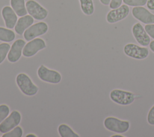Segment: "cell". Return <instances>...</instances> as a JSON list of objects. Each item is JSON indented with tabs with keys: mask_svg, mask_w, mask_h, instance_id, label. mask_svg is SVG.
<instances>
[{
	"mask_svg": "<svg viewBox=\"0 0 154 137\" xmlns=\"http://www.w3.org/2000/svg\"><path fill=\"white\" fill-rule=\"evenodd\" d=\"M129 13L128 5H121L119 7L110 10L106 14V20L109 24H114L126 18Z\"/></svg>",
	"mask_w": 154,
	"mask_h": 137,
	"instance_id": "obj_10",
	"label": "cell"
},
{
	"mask_svg": "<svg viewBox=\"0 0 154 137\" xmlns=\"http://www.w3.org/2000/svg\"><path fill=\"white\" fill-rule=\"evenodd\" d=\"M112 137H115V136H119V137H122V136H124L123 135H113V136H111Z\"/></svg>",
	"mask_w": 154,
	"mask_h": 137,
	"instance_id": "obj_31",
	"label": "cell"
},
{
	"mask_svg": "<svg viewBox=\"0 0 154 137\" xmlns=\"http://www.w3.org/2000/svg\"><path fill=\"white\" fill-rule=\"evenodd\" d=\"M1 14L5 27L9 29L13 28L17 21V15L11 7L4 6L2 9Z\"/></svg>",
	"mask_w": 154,
	"mask_h": 137,
	"instance_id": "obj_14",
	"label": "cell"
},
{
	"mask_svg": "<svg viewBox=\"0 0 154 137\" xmlns=\"http://www.w3.org/2000/svg\"><path fill=\"white\" fill-rule=\"evenodd\" d=\"M124 53L128 57L137 59L143 60L149 55V49L146 47H141L134 43H128L123 48Z\"/></svg>",
	"mask_w": 154,
	"mask_h": 137,
	"instance_id": "obj_5",
	"label": "cell"
},
{
	"mask_svg": "<svg viewBox=\"0 0 154 137\" xmlns=\"http://www.w3.org/2000/svg\"><path fill=\"white\" fill-rule=\"evenodd\" d=\"M26 137H37V136L33 133H29V134H28L25 136Z\"/></svg>",
	"mask_w": 154,
	"mask_h": 137,
	"instance_id": "obj_30",
	"label": "cell"
},
{
	"mask_svg": "<svg viewBox=\"0 0 154 137\" xmlns=\"http://www.w3.org/2000/svg\"><path fill=\"white\" fill-rule=\"evenodd\" d=\"M26 42L21 39L16 40L12 44L7 55V59L10 63L17 62L20 58L22 50Z\"/></svg>",
	"mask_w": 154,
	"mask_h": 137,
	"instance_id": "obj_13",
	"label": "cell"
},
{
	"mask_svg": "<svg viewBox=\"0 0 154 137\" xmlns=\"http://www.w3.org/2000/svg\"><path fill=\"white\" fill-rule=\"evenodd\" d=\"M34 23V18L29 14H26L17 19L14 27L16 33L19 35L23 34L25 31Z\"/></svg>",
	"mask_w": 154,
	"mask_h": 137,
	"instance_id": "obj_15",
	"label": "cell"
},
{
	"mask_svg": "<svg viewBox=\"0 0 154 137\" xmlns=\"http://www.w3.org/2000/svg\"><path fill=\"white\" fill-rule=\"evenodd\" d=\"M82 11L87 16L93 14L94 11V7L93 0H79Z\"/></svg>",
	"mask_w": 154,
	"mask_h": 137,
	"instance_id": "obj_18",
	"label": "cell"
},
{
	"mask_svg": "<svg viewBox=\"0 0 154 137\" xmlns=\"http://www.w3.org/2000/svg\"><path fill=\"white\" fill-rule=\"evenodd\" d=\"M16 84L20 91L25 95L34 96L38 91V88L25 73H19L16 77Z\"/></svg>",
	"mask_w": 154,
	"mask_h": 137,
	"instance_id": "obj_1",
	"label": "cell"
},
{
	"mask_svg": "<svg viewBox=\"0 0 154 137\" xmlns=\"http://www.w3.org/2000/svg\"><path fill=\"white\" fill-rule=\"evenodd\" d=\"M58 132L61 137H79V135L75 132L72 129L65 124H60L58 127Z\"/></svg>",
	"mask_w": 154,
	"mask_h": 137,
	"instance_id": "obj_17",
	"label": "cell"
},
{
	"mask_svg": "<svg viewBox=\"0 0 154 137\" xmlns=\"http://www.w3.org/2000/svg\"><path fill=\"white\" fill-rule=\"evenodd\" d=\"M48 30L46 22H39L31 25L23 33V37L26 41H30L38 36L45 34Z\"/></svg>",
	"mask_w": 154,
	"mask_h": 137,
	"instance_id": "obj_8",
	"label": "cell"
},
{
	"mask_svg": "<svg viewBox=\"0 0 154 137\" xmlns=\"http://www.w3.org/2000/svg\"><path fill=\"white\" fill-rule=\"evenodd\" d=\"M21 121V114L17 110L12 111L10 115L0 124V132L7 133L17 126Z\"/></svg>",
	"mask_w": 154,
	"mask_h": 137,
	"instance_id": "obj_9",
	"label": "cell"
},
{
	"mask_svg": "<svg viewBox=\"0 0 154 137\" xmlns=\"http://www.w3.org/2000/svg\"><path fill=\"white\" fill-rule=\"evenodd\" d=\"M15 33L11 30L0 27V41L12 42L15 39Z\"/></svg>",
	"mask_w": 154,
	"mask_h": 137,
	"instance_id": "obj_19",
	"label": "cell"
},
{
	"mask_svg": "<svg viewBox=\"0 0 154 137\" xmlns=\"http://www.w3.org/2000/svg\"><path fill=\"white\" fill-rule=\"evenodd\" d=\"M109 97L113 102L122 106L129 105L135 99V95L132 92L118 89L111 91Z\"/></svg>",
	"mask_w": 154,
	"mask_h": 137,
	"instance_id": "obj_3",
	"label": "cell"
},
{
	"mask_svg": "<svg viewBox=\"0 0 154 137\" xmlns=\"http://www.w3.org/2000/svg\"><path fill=\"white\" fill-rule=\"evenodd\" d=\"M23 135L22 129L20 126H16L10 131L4 133L2 137H21Z\"/></svg>",
	"mask_w": 154,
	"mask_h": 137,
	"instance_id": "obj_21",
	"label": "cell"
},
{
	"mask_svg": "<svg viewBox=\"0 0 154 137\" xmlns=\"http://www.w3.org/2000/svg\"><path fill=\"white\" fill-rule=\"evenodd\" d=\"M146 5L149 10H154V0H147Z\"/></svg>",
	"mask_w": 154,
	"mask_h": 137,
	"instance_id": "obj_27",
	"label": "cell"
},
{
	"mask_svg": "<svg viewBox=\"0 0 154 137\" xmlns=\"http://www.w3.org/2000/svg\"><path fill=\"white\" fill-rule=\"evenodd\" d=\"M10 45L7 43H0V65L5 59L10 49Z\"/></svg>",
	"mask_w": 154,
	"mask_h": 137,
	"instance_id": "obj_20",
	"label": "cell"
},
{
	"mask_svg": "<svg viewBox=\"0 0 154 137\" xmlns=\"http://www.w3.org/2000/svg\"><path fill=\"white\" fill-rule=\"evenodd\" d=\"M144 29L149 36L154 39V24H146L144 26Z\"/></svg>",
	"mask_w": 154,
	"mask_h": 137,
	"instance_id": "obj_25",
	"label": "cell"
},
{
	"mask_svg": "<svg viewBox=\"0 0 154 137\" xmlns=\"http://www.w3.org/2000/svg\"><path fill=\"white\" fill-rule=\"evenodd\" d=\"M10 107L8 105L2 104L0 105V124L8 116Z\"/></svg>",
	"mask_w": 154,
	"mask_h": 137,
	"instance_id": "obj_22",
	"label": "cell"
},
{
	"mask_svg": "<svg viewBox=\"0 0 154 137\" xmlns=\"http://www.w3.org/2000/svg\"><path fill=\"white\" fill-rule=\"evenodd\" d=\"M147 120L149 124L154 126V105L150 108L148 112Z\"/></svg>",
	"mask_w": 154,
	"mask_h": 137,
	"instance_id": "obj_24",
	"label": "cell"
},
{
	"mask_svg": "<svg viewBox=\"0 0 154 137\" xmlns=\"http://www.w3.org/2000/svg\"><path fill=\"white\" fill-rule=\"evenodd\" d=\"M149 45V48H150V50L154 53V40L151 41Z\"/></svg>",
	"mask_w": 154,
	"mask_h": 137,
	"instance_id": "obj_28",
	"label": "cell"
},
{
	"mask_svg": "<svg viewBox=\"0 0 154 137\" xmlns=\"http://www.w3.org/2000/svg\"><path fill=\"white\" fill-rule=\"evenodd\" d=\"M132 34L136 41L143 46H147L150 42L149 34L140 23H136L132 28Z\"/></svg>",
	"mask_w": 154,
	"mask_h": 137,
	"instance_id": "obj_11",
	"label": "cell"
},
{
	"mask_svg": "<svg viewBox=\"0 0 154 137\" xmlns=\"http://www.w3.org/2000/svg\"><path fill=\"white\" fill-rule=\"evenodd\" d=\"M37 74L41 80L51 84H58L62 78L60 72L55 70L50 69L43 65H41L38 67Z\"/></svg>",
	"mask_w": 154,
	"mask_h": 137,
	"instance_id": "obj_4",
	"label": "cell"
},
{
	"mask_svg": "<svg viewBox=\"0 0 154 137\" xmlns=\"http://www.w3.org/2000/svg\"><path fill=\"white\" fill-rule=\"evenodd\" d=\"M99 1L103 5H109L111 1V0H99Z\"/></svg>",
	"mask_w": 154,
	"mask_h": 137,
	"instance_id": "obj_29",
	"label": "cell"
},
{
	"mask_svg": "<svg viewBox=\"0 0 154 137\" xmlns=\"http://www.w3.org/2000/svg\"><path fill=\"white\" fill-rule=\"evenodd\" d=\"M103 125L107 130L117 133H124L126 132L130 127L129 121L121 120L113 116L106 118L104 119Z\"/></svg>",
	"mask_w": 154,
	"mask_h": 137,
	"instance_id": "obj_2",
	"label": "cell"
},
{
	"mask_svg": "<svg viewBox=\"0 0 154 137\" xmlns=\"http://www.w3.org/2000/svg\"><path fill=\"white\" fill-rule=\"evenodd\" d=\"M46 47V45L43 39L35 38L25 44L22 50V55L25 57H31Z\"/></svg>",
	"mask_w": 154,
	"mask_h": 137,
	"instance_id": "obj_7",
	"label": "cell"
},
{
	"mask_svg": "<svg viewBox=\"0 0 154 137\" xmlns=\"http://www.w3.org/2000/svg\"><path fill=\"white\" fill-rule=\"evenodd\" d=\"M132 16L137 20L146 24H154V14L147 9L142 7H134L132 9Z\"/></svg>",
	"mask_w": 154,
	"mask_h": 137,
	"instance_id": "obj_12",
	"label": "cell"
},
{
	"mask_svg": "<svg viewBox=\"0 0 154 137\" xmlns=\"http://www.w3.org/2000/svg\"><path fill=\"white\" fill-rule=\"evenodd\" d=\"M10 5L18 16H23L28 13L25 0H10Z\"/></svg>",
	"mask_w": 154,
	"mask_h": 137,
	"instance_id": "obj_16",
	"label": "cell"
},
{
	"mask_svg": "<svg viewBox=\"0 0 154 137\" xmlns=\"http://www.w3.org/2000/svg\"><path fill=\"white\" fill-rule=\"evenodd\" d=\"M28 13L34 19L41 21L48 15V10L34 0H28L25 3Z\"/></svg>",
	"mask_w": 154,
	"mask_h": 137,
	"instance_id": "obj_6",
	"label": "cell"
},
{
	"mask_svg": "<svg viewBox=\"0 0 154 137\" xmlns=\"http://www.w3.org/2000/svg\"><path fill=\"white\" fill-rule=\"evenodd\" d=\"M123 0H111L109 4V8L111 9H115L119 7L122 3Z\"/></svg>",
	"mask_w": 154,
	"mask_h": 137,
	"instance_id": "obj_26",
	"label": "cell"
},
{
	"mask_svg": "<svg viewBox=\"0 0 154 137\" xmlns=\"http://www.w3.org/2000/svg\"><path fill=\"white\" fill-rule=\"evenodd\" d=\"M147 0H123L125 4L132 7L143 6L146 4Z\"/></svg>",
	"mask_w": 154,
	"mask_h": 137,
	"instance_id": "obj_23",
	"label": "cell"
}]
</instances>
